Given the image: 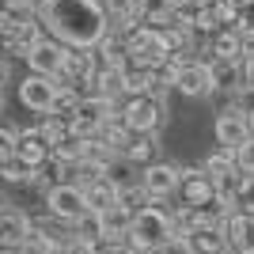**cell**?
I'll return each instance as SVG.
<instances>
[{
    "instance_id": "cell-18",
    "label": "cell",
    "mask_w": 254,
    "mask_h": 254,
    "mask_svg": "<svg viewBox=\"0 0 254 254\" xmlns=\"http://www.w3.org/2000/svg\"><path fill=\"white\" fill-rule=\"evenodd\" d=\"M212 84H216V91H232V95H239L243 91V64L239 61H216L212 57Z\"/></svg>"
},
{
    "instance_id": "cell-2",
    "label": "cell",
    "mask_w": 254,
    "mask_h": 254,
    "mask_svg": "<svg viewBox=\"0 0 254 254\" xmlns=\"http://www.w3.org/2000/svg\"><path fill=\"white\" fill-rule=\"evenodd\" d=\"M126 50H129V64L133 68H144V72H156L175 57L167 42V31L156 27V23H140L137 31L126 38Z\"/></svg>"
},
{
    "instance_id": "cell-16",
    "label": "cell",
    "mask_w": 254,
    "mask_h": 254,
    "mask_svg": "<svg viewBox=\"0 0 254 254\" xmlns=\"http://www.w3.org/2000/svg\"><path fill=\"white\" fill-rule=\"evenodd\" d=\"M186 239L197 247V254H220V251H228V228H220V224H197Z\"/></svg>"
},
{
    "instance_id": "cell-6",
    "label": "cell",
    "mask_w": 254,
    "mask_h": 254,
    "mask_svg": "<svg viewBox=\"0 0 254 254\" xmlns=\"http://www.w3.org/2000/svg\"><path fill=\"white\" fill-rule=\"evenodd\" d=\"M118 110H122V106H118L114 99L84 95L80 106H76V114H72V133H76V137H84V140H95L99 133H103V126L118 114Z\"/></svg>"
},
{
    "instance_id": "cell-22",
    "label": "cell",
    "mask_w": 254,
    "mask_h": 254,
    "mask_svg": "<svg viewBox=\"0 0 254 254\" xmlns=\"http://www.w3.org/2000/svg\"><path fill=\"white\" fill-rule=\"evenodd\" d=\"M175 11H179V0H140V19H144V23H156V27L171 23Z\"/></svg>"
},
{
    "instance_id": "cell-29",
    "label": "cell",
    "mask_w": 254,
    "mask_h": 254,
    "mask_svg": "<svg viewBox=\"0 0 254 254\" xmlns=\"http://www.w3.org/2000/svg\"><path fill=\"white\" fill-rule=\"evenodd\" d=\"M247 126H251V140H254V106L247 110Z\"/></svg>"
},
{
    "instance_id": "cell-11",
    "label": "cell",
    "mask_w": 254,
    "mask_h": 254,
    "mask_svg": "<svg viewBox=\"0 0 254 254\" xmlns=\"http://www.w3.org/2000/svg\"><path fill=\"white\" fill-rule=\"evenodd\" d=\"M175 91H179V95H186V99H205V95H212V91H216V84H212V64L205 61V57H190V61L182 64Z\"/></svg>"
},
{
    "instance_id": "cell-14",
    "label": "cell",
    "mask_w": 254,
    "mask_h": 254,
    "mask_svg": "<svg viewBox=\"0 0 254 254\" xmlns=\"http://www.w3.org/2000/svg\"><path fill=\"white\" fill-rule=\"evenodd\" d=\"M91 95H106V99H114L118 106H126V99H129V68H106L103 64Z\"/></svg>"
},
{
    "instance_id": "cell-27",
    "label": "cell",
    "mask_w": 254,
    "mask_h": 254,
    "mask_svg": "<svg viewBox=\"0 0 254 254\" xmlns=\"http://www.w3.org/2000/svg\"><path fill=\"white\" fill-rule=\"evenodd\" d=\"M235 159H239V171H243V175H254V140H247L243 148H235Z\"/></svg>"
},
{
    "instance_id": "cell-26",
    "label": "cell",
    "mask_w": 254,
    "mask_h": 254,
    "mask_svg": "<svg viewBox=\"0 0 254 254\" xmlns=\"http://www.w3.org/2000/svg\"><path fill=\"white\" fill-rule=\"evenodd\" d=\"M156 254H197V247H193L186 235H175V239H171V243H163Z\"/></svg>"
},
{
    "instance_id": "cell-19",
    "label": "cell",
    "mask_w": 254,
    "mask_h": 254,
    "mask_svg": "<svg viewBox=\"0 0 254 254\" xmlns=\"http://www.w3.org/2000/svg\"><path fill=\"white\" fill-rule=\"evenodd\" d=\"M133 216H137V212H129L126 205H114V209L99 212V224H103V239H126L129 228H133Z\"/></svg>"
},
{
    "instance_id": "cell-21",
    "label": "cell",
    "mask_w": 254,
    "mask_h": 254,
    "mask_svg": "<svg viewBox=\"0 0 254 254\" xmlns=\"http://www.w3.org/2000/svg\"><path fill=\"white\" fill-rule=\"evenodd\" d=\"M209 53L216 61H243V46H239V31H220L209 38Z\"/></svg>"
},
{
    "instance_id": "cell-12",
    "label": "cell",
    "mask_w": 254,
    "mask_h": 254,
    "mask_svg": "<svg viewBox=\"0 0 254 254\" xmlns=\"http://www.w3.org/2000/svg\"><path fill=\"white\" fill-rule=\"evenodd\" d=\"M179 193H182V205H186V209H205L220 190H216V182L209 179V171H205V167H182Z\"/></svg>"
},
{
    "instance_id": "cell-4",
    "label": "cell",
    "mask_w": 254,
    "mask_h": 254,
    "mask_svg": "<svg viewBox=\"0 0 254 254\" xmlns=\"http://www.w3.org/2000/svg\"><path fill=\"white\" fill-rule=\"evenodd\" d=\"M122 118H126V126H129L133 137H159V129L167 122V103H163V99H152V95L126 99Z\"/></svg>"
},
{
    "instance_id": "cell-28",
    "label": "cell",
    "mask_w": 254,
    "mask_h": 254,
    "mask_svg": "<svg viewBox=\"0 0 254 254\" xmlns=\"http://www.w3.org/2000/svg\"><path fill=\"white\" fill-rule=\"evenodd\" d=\"M239 46H243V61H254V23L239 31Z\"/></svg>"
},
{
    "instance_id": "cell-1",
    "label": "cell",
    "mask_w": 254,
    "mask_h": 254,
    "mask_svg": "<svg viewBox=\"0 0 254 254\" xmlns=\"http://www.w3.org/2000/svg\"><path fill=\"white\" fill-rule=\"evenodd\" d=\"M38 19L50 38L72 50H99L114 31L103 0H38Z\"/></svg>"
},
{
    "instance_id": "cell-9",
    "label": "cell",
    "mask_w": 254,
    "mask_h": 254,
    "mask_svg": "<svg viewBox=\"0 0 254 254\" xmlns=\"http://www.w3.org/2000/svg\"><path fill=\"white\" fill-rule=\"evenodd\" d=\"M212 137H216V144L220 148H243L247 140H251V126H247V110H239V106H228V110H220L216 114V122H212Z\"/></svg>"
},
{
    "instance_id": "cell-13",
    "label": "cell",
    "mask_w": 254,
    "mask_h": 254,
    "mask_svg": "<svg viewBox=\"0 0 254 254\" xmlns=\"http://www.w3.org/2000/svg\"><path fill=\"white\" fill-rule=\"evenodd\" d=\"M34 235V220L19 205L4 201V212H0V247H23Z\"/></svg>"
},
{
    "instance_id": "cell-24",
    "label": "cell",
    "mask_w": 254,
    "mask_h": 254,
    "mask_svg": "<svg viewBox=\"0 0 254 254\" xmlns=\"http://www.w3.org/2000/svg\"><path fill=\"white\" fill-rule=\"evenodd\" d=\"M235 205H239V212L254 216V175H243V182L235 186Z\"/></svg>"
},
{
    "instance_id": "cell-8",
    "label": "cell",
    "mask_w": 254,
    "mask_h": 254,
    "mask_svg": "<svg viewBox=\"0 0 254 254\" xmlns=\"http://www.w3.org/2000/svg\"><path fill=\"white\" fill-rule=\"evenodd\" d=\"M64 57H68V46H61L57 38H50L46 34L42 42H34L31 50H27V72H38V76H53V80H61L64 72Z\"/></svg>"
},
{
    "instance_id": "cell-20",
    "label": "cell",
    "mask_w": 254,
    "mask_h": 254,
    "mask_svg": "<svg viewBox=\"0 0 254 254\" xmlns=\"http://www.w3.org/2000/svg\"><path fill=\"white\" fill-rule=\"evenodd\" d=\"M156 152H159V137H133L129 148L122 152V159H126V163H140V171H144V167H152V163H159Z\"/></svg>"
},
{
    "instance_id": "cell-17",
    "label": "cell",
    "mask_w": 254,
    "mask_h": 254,
    "mask_svg": "<svg viewBox=\"0 0 254 254\" xmlns=\"http://www.w3.org/2000/svg\"><path fill=\"white\" fill-rule=\"evenodd\" d=\"M87 205H91V212H106V209H114V205H122V186L110 175L99 179L95 186H87Z\"/></svg>"
},
{
    "instance_id": "cell-5",
    "label": "cell",
    "mask_w": 254,
    "mask_h": 254,
    "mask_svg": "<svg viewBox=\"0 0 254 254\" xmlns=\"http://www.w3.org/2000/svg\"><path fill=\"white\" fill-rule=\"evenodd\" d=\"M46 209H50L53 220H61V224H80L87 212H91V205H87L84 186H76V182H57V186L46 190Z\"/></svg>"
},
{
    "instance_id": "cell-7",
    "label": "cell",
    "mask_w": 254,
    "mask_h": 254,
    "mask_svg": "<svg viewBox=\"0 0 254 254\" xmlns=\"http://www.w3.org/2000/svg\"><path fill=\"white\" fill-rule=\"evenodd\" d=\"M57 91H61V84H57L53 76H38V72H27L19 84H15V99H19V106L31 110V114H53Z\"/></svg>"
},
{
    "instance_id": "cell-25",
    "label": "cell",
    "mask_w": 254,
    "mask_h": 254,
    "mask_svg": "<svg viewBox=\"0 0 254 254\" xmlns=\"http://www.w3.org/2000/svg\"><path fill=\"white\" fill-rule=\"evenodd\" d=\"M19 140H23V133L11 126V122H4V129H0V156H15Z\"/></svg>"
},
{
    "instance_id": "cell-23",
    "label": "cell",
    "mask_w": 254,
    "mask_h": 254,
    "mask_svg": "<svg viewBox=\"0 0 254 254\" xmlns=\"http://www.w3.org/2000/svg\"><path fill=\"white\" fill-rule=\"evenodd\" d=\"M0 175H4V182H31V175L34 171L23 163V159H15V156H0Z\"/></svg>"
},
{
    "instance_id": "cell-30",
    "label": "cell",
    "mask_w": 254,
    "mask_h": 254,
    "mask_svg": "<svg viewBox=\"0 0 254 254\" xmlns=\"http://www.w3.org/2000/svg\"><path fill=\"white\" fill-rule=\"evenodd\" d=\"M0 254H23V247H0Z\"/></svg>"
},
{
    "instance_id": "cell-3",
    "label": "cell",
    "mask_w": 254,
    "mask_h": 254,
    "mask_svg": "<svg viewBox=\"0 0 254 254\" xmlns=\"http://www.w3.org/2000/svg\"><path fill=\"white\" fill-rule=\"evenodd\" d=\"M175 216L167 209H159V205H148V209H140L133 216V228H129V243L144 247V251H159L163 243L175 239Z\"/></svg>"
},
{
    "instance_id": "cell-10",
    "label": "cell",
    "mask_w": 254,
    "mask_h": 254,
    "mask_svg": "<svg viewBox=\"0 0 254 254\" xmlns=\"http://www.w3.org/2000/svg\"><path fill=\"white\" fill-rule=\"evenodd\" d=\"M137 182L148 190L152 201H163V197H171V193H179V186H182V167H175V163H167V159H159V163H152V167L140 171Z\"/></svg>"
},
{
    "instance_id": "cell-15",
    "label": "cell",
    "mask_w": 254,
    "mask_h": 254,
    "mask_svg": "<svg viewBox=\"0 0 254 254\" xmlns=\"http://www.w3.org/2000/svg\"><path fill=\"white\" fill-rule=\"evenodd\" d=\"M224 228H228V247H232L235 254H254V216L235 212Z\"/></svg>"
}]
</instances>
